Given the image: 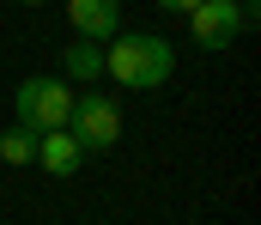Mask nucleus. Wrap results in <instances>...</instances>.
Instances as JSON below:
<instances>
[{
    "label": "nucleus",
    "instance_id": "1",
    "mask_svg": "<svg viewBox=\"0 0 261 225\" xmlns=\"http://www.w3.org/2000/svg\"><path fill=\"white\" fill-rule=\"evenodd\" d=\"M176 73V43L158 31H116L103 43V79L128 85V91H158Z\"/></svg>",
    "mask_w": 261,
    "mask_h": 225
},
{
    "label": "nucleus",
    "instance_id": "2",
    "mask_svg": "<svg viewBox=\"0 0 261 225\" xmlns=\"http://www.w3.org/2000/svg\"><path fill=\"white\" fill-rule=\"evenodd\" d=\"M12 116H18V128H31V134L67 128V116H73V85H67L61 73L18 79V91H12Z\"/></svg>",
    "mask_w": 261,
    "mask_h": 225
},
{
    "label": "nucleus",
    "instance_id": "3",
    "mask_svg": "<svg viewBox=\"0 0 261 225\" xmlns=\"http://www.w3.org/2000/svg\"><path fill=\"white\" fill-rule=\"evenodd\" d=\"M67 134L85 152H110L122 140V104L103 97V91H73V116H67Z\"/></svg>",
    "mask_w": 261,
    "mask_h": 225
},
{
    "label": "nucleus",
    "instance_id": "4",
    "mask_svg": "<svg viewBox=\"0 0 261 225\" xmlns=\"http://www.w3.org/2000/svg\"><path fill=\"white\" fill-rule=\"evenodd\" d=\"M182 18H189V37H195L200 49H231V43L255 24V12L237 6V0H200L195 12H182Z\"/></svg>",
    "mask_w": 261,
    "mask_h": 225
},
{
    "label": "nucleus",
    "instance_id": "5",
    "mask_svg": "<svg viewBox=\"0 0 261 225\" xmlns=\"http://www.w3.org/2000/svg\"><path fill=\"white\" fill-rule=\"evenodd\" d=\"M67 24L85 43H110L122 31V0H67Z\"/></svg>",
    "mask_w": 261,
    "mask_h": 225
},
{
    "label": "nucleus",
    "instance_id": "6",
    "mask_svg": "<svg viewBox=\"0 0 261 225\" xmlns=\"http://www.w3.org/2000/svg\"><path fill=\"white\" fill-rule=\"evenodd\" d=\"M37 164H43L49 177H73V170L85 164V146H79L67 128H49V134H37Z\"/></svg>",
    "mask_w": 261,
    "mask_h": 225
},
{
    "label": "nucleus",
    "instance_id": "7",
    "mask_svg": "<svg viewBox=\"0 0 261 225\" xmlns=\"http://www.w3.org/2000/svg\"><path fill=\"white\" fill-rule=\"evenodd\" d=\"M61 79L67 85H97V79H103V43L73 37V43L61 49Z\"/></svg>",
    "mask_w": 261,
    "mask_h": 225
},
{
    "label": "nucleus",
    "instance_id": "8",
    "mask_svg": "<svg viewBox=\"0 0 261 225\" xmlns=\"http://www.w3.org/2000/svg\"><path fill=\"white\" fill-rule=\"evenodd\" d=\"M0 164H37V134L12 122V128L0 134Z\"/></svg>",
    "mask_w": 261,
    "mask_h": 225
},
{
    "label": "nucleus",
    "instance_id": "9",
    "mask_svg": "<svg viewBox=\"0 0 261 225\" xmlns=\"http://www.w3.org/2000/svg\"><path fill=\"white\" fill-rule=\"evenodd\" d=\"M152 6H164V12H195L200 0H152Z\"/></svg>",
    "mask_w": 261,
    "mask_h": 225
},
{
    "label": "nucleus",
    "instance_id": "10",
    "mask_svg": "<svg viewBox=\"0 0 261 225\" xmlns=\"http://www.w3.org/2000/svg\"><path fill=\"white\" fill-rule=\"evenodd\" d=\"M18 6H49V0H18Z\"/></svg>",
    "mask_w": 261,
    "mask_h": 225
},
{
    "label": "nucleus",
    "instance_id": "11",
    "mask_svg": "<svg viewBox=\"0 0 261 225\" xmlns=\"http://www.w3.org/2000/svg\"><path fill=\"white\" fill-rule=\"evenodd\" d=\"M237 6H249V12H255V0H237Z\"/></svg>",
    "mask_w": 261,
    "mask_h": 225
}]
</instances>
